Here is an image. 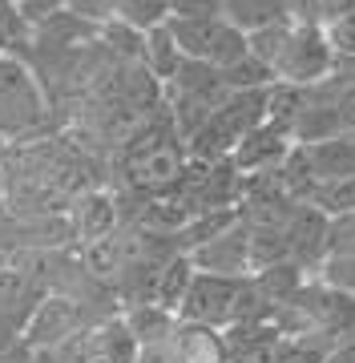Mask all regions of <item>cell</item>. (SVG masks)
<instances>
[{"label":"cell","mask_w":355,"mask_h":363,"mask_svg":"<svg viewBox=\"0 0 355 363\" xmlns=\"http://www.w3.org/2000/svg\"><path fill=\"white\" fill-rule=\"evenodd\" d=\"M45 117H49V101H45L37 73L16 52L0 57V133L4 142L37 133Z\"/></svg>","instance_id":"obj_1"},{"label":"cell","mask_w":355,"mask_h":363,"mask_svg":"<svg viewBox=\"0 0 355 363\" xmlns=\"http://www.w3.org/2000/svg\"><path fill=\"white\" fill-rule=\"evenodd\" d=\"M170 33L186 61L210 65L218 73L235 69L242 57H250L247 33H238L226 16H218V21H170Z\"/></svg>","instance_id":"obj_2"},{"label":"cell","mask_w":355,"mask_h":363,"mask_svg":"<svg viewBox=\"0 0 355 363\" xmlns=\"http://www.w3.org/2000/svg\"><path fill=\"white\" fill-rule=\"evenodd\" d=\"M247 283L250 279H222V274L194 271V283H190L182 307H178V319L214 327V331H230L238 323V307H242Z\"/></svg>","instance_id":"obj_3"},{"label":"cell","mask_w":355,"mask_h":363,"mask_svg":"<svg viewBox=\"0 0 355 363\" xmlns=\"http://www.w3.org/2000/svg\"><path fill=\"white\" fill-rule=\"evenodd\" d=\"M335 73V52L327 45V33L319 25H295L287 40V52L275 69L278 85H291V89H307V85H319Z\"/></svg>","instance_id":"obj_4"},{"label":"cell","mask_w":355,"mask_h":363,"mask_svg":"<svg viewBox=\"0 0 355 363\" xmlns=\"http://www.w3.org/2000/svg\"><path fill=\"white\" fill-rule=\"evenodd\" d=\"M89 327H97V323H89V311L81 307L77 298L49 295L37 311H33V319H28L25 343L33 351H57L65 339H73L77 331H89Z\"/></svg>","instance_id":"obj_5"},{"label":"cell","mask_w":355,"mask_h":363,"mask_svg":"<svg viewBox=\"0 0 355 363\" xmlns=\"http://www.w3.org/2000/svg\"><path fill=\"white\" fill-rule=\"evenodd\" d=\"M194 271L202 274H222V279H250L254 274V259H250V230L247 222H235L230 230L206 238L202 247L186 250Z\"/></svg>","instance_id":"obj_6"},{"label":"cell","mask_w":355,"mask_h":363,"mask_svg":"<svg viewBox=\"0 0 355 363\" xmlns=\"http://www.w3.org/2000/svg\"><path fill=\"white\" fill-rule=\"evenodd\" d=\"M186 174V157L182 145L170 138H145L142 145L130 150V182L142 190H170L174 182H182Z\"/></svg>","instance_id":"obj_7"},{"label":"cell","mask_w":355,"mask_h":363,"mask_svg":"<svg viewBox=\"0 0 355 363\" xmlns=\"http://www.w3.org/2000/svg\"><path fill=\"white\" fill-rule=\"evenodd\" d=\"M49 295H53V291L45 286L40 271H25L21 262L0 267V327H13V331L25 335L33 311H37Z\"/></svg>","instance_id":"obj_8"},{"label":"cell","mask_w":355,"mask_h":363,"mask_svg":"<svg viewBox=\"0 0 355 363\" xmlns=\"http://www.w3.org/2000/svg\"><path fill=\"white\" fill-rule=\"evenodd\" d=\"M166 355H170V363H235L230 359L226 331L186 323V319L174 323L170 339H166Z\"/></svg>","instance_id":"obj_9"},{"label":"cell","mask_w":355,"mask_h":363,"mask_svg":"<svg viewBox=\"0 0 355 363\" xmlns=\"http://www.w3.org/2000/svg\"><path fill=\"white\" fill-rule=\"evenodd\" d=\"M142 343L133 339L121 315H109L97 327H89V363H137Z\"/></svg>","instance_id":"obj_10"},{"label":"cell","mask_w":355,"mask_h":363,"mask_svg":"<svg viewBox=\"0 0 355 363\" xmlns=\"http://www.w3.org/2000/svg\"><path fill=\"white\" fill-rule=\"evenodd\" d=\"M190 283H194V262H190V255H186V250H174L170 259L162 262V271H158V283H154V303H158L162 311L178 315L186 291H190Z\"/></svg>","instance_id":"obj_11"},{"label":"cell","mask_w":355,"mask_h":363,"mask_svg":"<svg viewBox=\"0 0 355 363\" xmlns=\"http://www.w3.org/2000/svg\"><path fill=\"white\" fill-rule=\"evenodd\" d=\"M125 327L133 331V339L142 343V347H166V339H170L174 323H178V315L162 311L158 303H133L121 311Z\"/></svg>","instance_id":"obj_12"},{"label":"cell","mask_w":355,"mask_h":363,"mask_svg":"<svg viewBox=\"0 0 355 363\" xmlns=\"http://www.w3.org/2000/svg\"><path fill=\"white\" fill-rule=\"evenodd\" d=\"M142 61L150 65V73H154L158 81H166V85H170V81L178 77V69L186 65V57H182V49H178V40H174V33H170V21L145 33Z\"/></svg>","instance_id":"obj_13"},{"label":"cell","mask_w":355,"mask_h":363,"mask_svg":"<svg viewBox=\"0 0 355 363\" xmlns=\"http://www.w3.org/2000/svg\"><path fill=\"white\" fill-rule=\"evenodd\" d=\"M118 226V206L109 194H85L77 206V234L97 247V242H109V234Z\"/></svg>","instance_id":"obj_14"},{"label":"cell","mask_w":355,"mask_h":363,"mask_svg":"<svg viewBox=\"0 0 355 363\" xmlns=\"http://www.w3.org/2000/svg\"><path fill=\"white\" fill-rule=\"evenodd\" d=\"M93 33H97V25H89V21L73 16L69 9H61V13H53L49 21H40V25L33 28V40H37L40 49H69V45L89 40Z\"/></svg>","instance_id":"obj_15"},{"label":"cell","mask_w":355,"mask_h":363,"mask_svg":"<svg viewBox=\"0 0 355 363\" xmlns=\"http://www.w3.org/2000/svg\"><path fill=\"white\" fill-rule=\"evenodd\" d=\"M226 21L238 33H259L287 21V0H226Z\"/></svg>","instance_id":"obj_16"},{"label":"cell","mask_w":355,"mask_h":363,"mask_svg":"<svg viewBox=\"0 0 355 363\" xmlns=\"http://www.w3.org/2000/svg\"><path fill=\"white\" fill-rule=\"evenodd\" d=\"M121 25H130L133 33H150L170 21V4L166 0H118V16Z\"/></svg>","instance_id":"obj_17"},{"label":"cell","mask_w":355,"mask_h":363,"mask_svg":"<svg viewBox=\"0 0 355 363\" xmlns=\"http://www.w3.org/2000/svg\"><path fill=\"white\" fill-rule=\"evenodd\" d=\"M319 283L335 295L355 298V255H327L319 262Z\"/></svg>","instance_id":"obj_18"},{"label":"cell","mask_w":355,"mask_h":363,"mask_svg":"<svg viewBox=\"0 0 355 363\" xmlns=\"http://www.w3.org/2000/svg\"><path fill=\"white\" fill-rule=\"evenodd\" d=\"M323 33H327V45H331V52H335V69L355 65V13H347L343 21L327 25Z\"/></svg>","instance_id":"obj_19"},{"label":"cell","mask_w":355,"mask_h":363,"mask_svg":"<svg viewBox=\"0 0 355 363\" xmlns=\"http://www.w3.org/2000/svg\"><path fill=\"white\" fill-rule=\"evenodd\" d=\"M170 21H218L226 16V0H166Z\"/></svg>","instance_id":"obj_20"},{"label":"cell","mask_w":355,"mask_h":363,"mask_svg":"<svg viewBox=\"0 0 355 363\" xmlns=\"http://www.w3.org/2000/svg\"><path fill=\"white\" fill-rule=\"evenodd\" d=\"M65 9L81 21H89V25H109L113 16H118V0H65Z\"/></svg>","instance_id":"obj_21"},{"label":"cell","mask_w":355,"mask_h":363,"mask_svg":"<svg viewBox=\"0 0 355 363\" xmlns=\"http://www.w3.org/2000/svg\"><path fill=\"white\" fill-rule=\"evenodd\" d=\"M327 255H355V214L327 226Z\"/></svg>","instance_id":"obj_22"},{"label":"cell","mask_w":355,"mask_h":363,"mask_svg":"<svg viewBox=\"0 0 355 363\" xmlns=\"http://www.w3.org/2000/svg\"><path fill=\"white\" fill-rule=\"evenodd\" d=\"M65 9V0H16V13H21V21L28 25V33L40 25V21H49L53 13H61Z\"/></svg>","instance_id":"obj_23"},{"label":"cell","mask_w":355,"mask_h":363,"mask_svg":"<svg viewBox=\"0 0 355 363\" xmlns=\"http://www.w3.org/2000/svg\"><path fill=\"white\" fill-rule=\"evenodd\" d=\"M335 113H339V130L355 138V81H343L335 93Z\"/></svg>","instance_id":"obj_24"},{"label":"cell","mask_w":355,"mask_h":363,"mask_svg":"<svg viewBox=\"0 0 355 363\" xmlns=\"http://www.w3.org/2000/svg\"><path fill=\"white\" fill-rule=\"evenodd\" d=\"M347 13H355V0H319V25L323 28L343 21Z\"/></svg>","instance_id":"obj_25"},{"label":"cell","mask_w":355,"mask_h":363,"mask_svg":"<svg viewBox=\"0 0 355 363\" xmlns=\"http://www.w3.org/2000/svg\"><path fill=\"white\" fill-rule=\"evenodd\" d=\"M137 363H170V355H166V347H142Z\"/></svg>","instance_id":"obj_26"},{"label":"cell","mask_w":355,"mask_h":363,"mask_svg":"<svg viewBox=\"0 0 355 363\" xmlns=\"http://www.w3.org/2000/svg\"><path fill=\"white\" fill-rule=\"evenodd\" d=\"M9 52H13V37H9V33L0 28V57H9Z\"/></svg>","instance_id":"obj_27"},{"label":"cell","mask_w":355,"mask_h":363,"mask_svg":"<svg viewBox=\"0 0 355 363\" xmlns=\"http://www.w3.org/2000/svg\"><path fill=\"white\" fill-rule=\"evenodd\" d=\"M4 190H9V186H4V166H0V206H4Z\"/></svg>","instance_id":"obj_28"},{"label":"cell","mask_w":355,"mask_h":363,"mask_svg":"<svg viewBox=\"0 0 355 363\" xmlns=\"http://www.w3.org/2000/svg\"><path fill=\"white\" fill-rule=\"evenodd\" d=\"M4 145H9V142H4V133H0V154H4Z\"/></svg>","instance_id":"obj_29"}]
</instances>
